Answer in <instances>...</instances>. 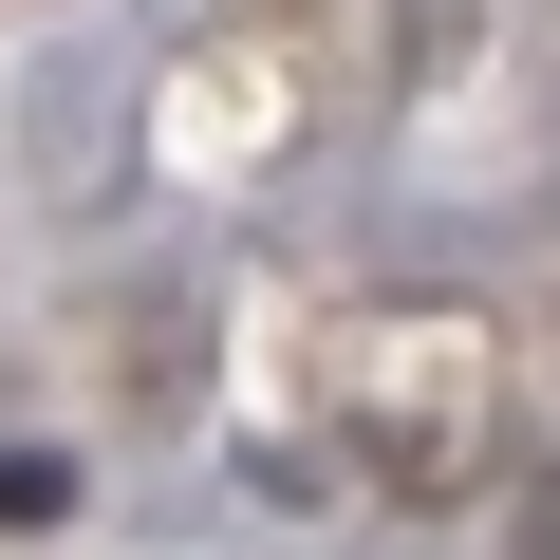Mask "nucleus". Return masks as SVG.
<instances>
[{"mask_svg": "<svg viewBox=\"0 0 560 560\" xmlns=\"http://www.w3.org/2000/svg\"><path fill=\"white\" fill-rule=\"evenodd\" d=\"M57 504H75V467H57V448H0V523H57Z\"/></svg>", "mask_w": 560, "mask_h": 560, "instance_id": "f257e3e1", "label": "nucleus"}, {"mask_svg": "<svg viewBox=\"0 0 560 560\" xmlns=\"http://www.w3.org/2000/svg\"><path fill=\"white\" fill-rule=\"evenodd\" d=\"M523 560H560V467H541V486H523Z\"/></svg>", "mask_w": 560, "mask_h": 560, "instance_id": "f03ea898", "label": "nucleus"}]
</instances>
